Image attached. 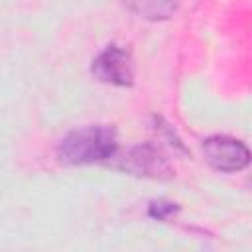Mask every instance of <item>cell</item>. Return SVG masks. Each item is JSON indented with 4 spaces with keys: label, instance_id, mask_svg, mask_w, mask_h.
<instances>
[{
    "label": "cell",
    "instance_id": "5b68a950",
    "mask_svg": "<svg viewBox=\"0 0 252 252\" xmlns=\"http://www.w3.org/2000/svg\"><path fill=\"white\" fill-rule=\"evenodd\" d=\"M128 10L146 20H167L177 10L179 0H120Z\"/></svg>",
    "mask_w": 252,
    "mask_h": 252
},
{
    "label": "cell",
    "instance_id": "277c9868",
    "mask_svg": "<svg viewBox=\"0 0 252 252\" xmlns=\"http://www.w3.org/2000/svg\"><path fill=\"white\" fill-rule=\"evenodd\" d=\"M203 156L211 167L224 173L240 171L250 161L248 148L240 140L228 136H211L203 140Z\"/></svg>",
    "mask_w": 252,
    "mask_h": 252
},
{
    "label": "cell",
    "instance_id": "8992f818",
    "mask_svg": "<svg viewBox=\"0 0 252 252\" xmlns=\"http://www.w3.org/2000/svg\"><path fill=\"white\" fill-rule=\"evenodd\" d=\"M175 213H179V205H175L171 201H152L150 209H148V215L158 220H167Z\"/></svg>",
    "mask_w": 252,
    "mask_h": 252
},
{
    "label": "cell",
    "instance_id": "7a4b0ae2",
    "mask_svg": "<svg viewBox=\"0 0 252 252\" xmlns=\"http://www.w3.org/2000/svg\"><path fill=\"white\" fill-rule=\"evenodd\" d=\"M106 163L112 165L114 169L126 171V173L136 175V177L169 179L175 173L171 163L167 161V158L152 144L132 146L122 154H118V150H116L114 156Z\"/></svg>",
    "mask_w": 252,
    "mask_h": 252
},
{
    "label": "cell",
    "instance_id": "3957f363",
    "mask_svg": "<svg viewBox=\"0 0 252 252\" xmlns=\"http://www.w3.org/2000/svg\"><path fill=\"white\" fill-rule=\"evenodd\" d=\"M91 73L102 83H110L116 87H130L134 83L132 55L128 49L112 43L93 59Z\"/></svg>",
    "mask_w": 252,
    "mask_h": 252
},
{
    "label": "cell",
    "instance_id": "6da1fadb",
    "mask_svg": "<svg viewBox=\"0 0 252 252\" xmlns=\"http://www.w3.org/2000/svg\"><path fill=\"white\" fill-rule=\"evenodd\" d=\"M118 150V134L112 124H89L63 136L57 144V159L67 165L108 161Z\"/></svg>",
    "mask_w": 252,
    "mask_h": 252
}]
</instances>
